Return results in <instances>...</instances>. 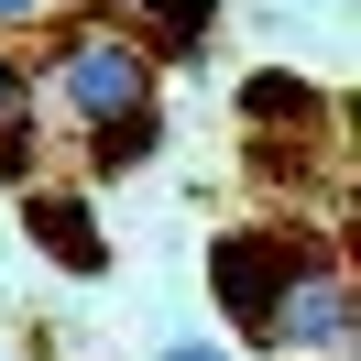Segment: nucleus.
I'll use <instances>...</instances> for the list:
<instances>
[{
    "label": "nucleus",
    "instance_id": "6e6552de",
    "mask_svg": "<svg viewBox=\"0 0 361 361\" xmlns=\"http://www.w3.org/2000/svg\"><path fill=\"white\" fill-rule=\"evenodd\" d=\"M164 361H230V350H208V339H176V350H164Z\"/></svg>",
    "mask_w": 361,
    "mask_h": 361
},
{
    "label": "nucleus",
    "instance_id": "f03ea898",
    "mask_svg": "<svg viewBox=\"0 0 361 361\" xmlns=\"http://www.w3.org/2000/svg\"><path fill=\"white\" fill-rule=\"evenodd\" d=\"M317 252H339V241H307L295 219H241V230H219L208 241V285H219V307H230V329H263L274 317V295L295 285V274L317 263Z\"/></svg>",
    "mask_w": 361,
    "mask_h": 361
},
{
    "label": "nucleus",
    "instance_id": "f257e3e1",
    "mask_svg": "<svg viewBox=\"0 0 361 361\" xmlns=\"http://www.w3.org/2000/svg\"><path fill=\"white\" fill-rule=\"evenodd\" d=\"M154 77L164 66L132 33H110L99 11H77V23H55L44 44H33V99H44V121H66V132L88 142V176H121V164H142L164 142Z\"/></svg>",
    "mask_w": 361,
    "mask_h": 361
},
{
    "label": "nucleus",
    "instance_id": "39448f33",
    "mask_svg": "<svg viewBox=\"0 0 361 361\" xmlns=\"http://www.w3.org/2000/svg\"><path fill=\"white\" fill-rule=\"evenodd\" d=\"M23 230L66 274H99V263H110V241H99V219H88V186H23Z\"/></svg>",
    "mask_w": 361,
    "mask_h": 361
},
{
    "label": "nucleus",
    "instance_id": "20e7f679",
    "mask_svg": "<svg viewBox=\"0 0 361 361\" xmlns=\"http://www.w3.org/2000/svg\"><path fill=\"white\" fill-rule=\"evenodd\" d=\"M99 23L132 33L154 66H176V55H208V33H219V0H99Z\"/></svg>",
    "mask_w": 361,
    "mask_h": 361
},
{
    "label": "nucleus",
    "instance_id": "7ed1b4c3",
    "mask_svg": "<svg viewBox=\"0 0 361 361\" xmlns=\"http://www.w3.org/2000/svg\"><path fill=\"white\" fill-rule=\"evenodd\" d=\"M350 329H361L350 263H339V252H317V263L274 295V317L252 329V350H274V361H350Z\"/></svg>",
    "mask_w": 361,
    "mask_h": 361
},
{
    "label": "nucleus",
    "instance_id": "0eeeda50",
    "mask_svg": "<svg viewBox=\"0 0 361 361\" xmlns=\"http://www.w3.org/2000/svg\"><path fill=\"white\" fill-rule=\"evenodd\" d=\"M77 11H99V0H0V44H23V33L44 44V33H55V23H77Z\"/></svg>",
    "mask_w": 361,
    "mask_h": 361
},
{
    "label": "nucleus",
    "instance_id": "423d86ee",
    "mask_svg": "<svg viewBox=\"0 0 361 361\" xmlns=\"http://www.w3.org/2000/svg\"><path fill=\"white\" fill-rule=\"evenodd\" d=\"M33 164H44V99H33V66L0 44V176L33 186Z\"/></svg>",
    "mask_w": 361,
    "mask_h": 361
}]
</instances>
